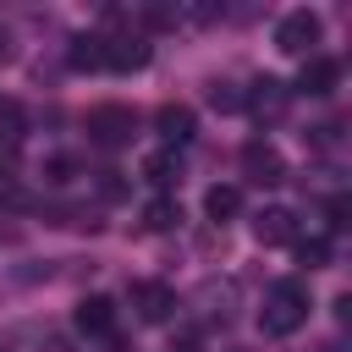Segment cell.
<instances>
[{
	"label": "cell",
	"mask_w": 352,
	"mask_h": 352,
	"mask_svg": "<svg viewBox=\"0 0 352 352\" xmlns=\"http://www.w3.org/2000/svg\"><path fill=\"white\" fill-rule=\"evenodd\" d=\"M176 220H182V204H176V198H154V204L143 209V226H148V231H170Z\"/></svg>",
	"instance_id": "cell-15"
},
{
	"label": "cell",
	"mask_w": 352,
	"mask_h": 352,
	"mask_svg": "<svg viewBox=\"0 0 352 352\" xmlns=\"http://www.w3.org/2000/svg\"><path fill=\"white\" fill-rule=\"evenodd\" d=\"M99 44H104V66H110V72H143V66H148V55H154V50H148V38H143V33H132V28H126V33H110V38L99 33Z\"/></svg>",
	"instance_id": "cell-4"
},
{
	"label": "cell",
	"mask_w": 352,
	"mask_h": 352,
	"mask_svg": "<svg viewBox=\"0 0 352 352\" xmlns=\"http://www.w3.org/2000/svg\"><path fill=\"white\" fill-rule=\"evenodd\" d=\"M302 319H308V292H302V280H275V286L264 292L258 330H264V336H292V330H302Z\"/></svg>",
	"instance_id": "cell-1"
},
{
	"label": "cell",
	"mask_w": 352,
	"mask_h": 352,
	"mask_svg": "<svg viewBox=\"0 0 352 352\" xmlns=\"http://www.w3.org/2000/svg\"><path fill=\"white\" fill-rule=\"evenodd\" d=\"M314 44H319V16H314V11H286V16L275 22V50H280V55L308 60Z\"/></svg>",
	"instance_id": "cell-3"
},
{
	"label": "cell",
	"mask_w": 352,
	"mask_h": 352,
	"mask_svg": "<svg viewBox=\"0 0 352 352\" xmlns=\"http://www.w3.org/2000/svg\"><path fill=\"white\" fill-rule=\"evenodd\" d=\"M132 308H138V319H143V324H160V319H170L176 292H170V286H160V280H138V286H132Z\"/></svg>",
	"instance_id": "cell-8"
},
{
	"label": "cell",
	"mask_w": 352,
	"mask_h": 352,
	"mask_svg": "<svg viewBox=\"0 0 352 352\" xmlns=\"http://www.w3.org/2000/svg\"><path fill=\"white\" fill-rule=\"evenodd\" d=\"M297 258H302V270H324V258H330V242H324V236H314V242H297Z\"/></svg>",
	"instance_id": "cell-17"
},
{
	"label": "cell",
	"mask_w": 352,
	"mask_h": 352,
	"mask_svg": "<svg viewBox=\"0 0 352 352\" xmlns=\"http://www.w3.org/2000/svg\"><path fill=\"white\" fill-rule=\"evenodd\" d=\"M330 226H346V198H330Z\"/></svg>",
	"instance_id": "cell-20"
},
{
	"label": "cell",
	"mask_w": 352,
	"mask_h": 352,
	"mask_svg": "<svg viewBox=\"0 0 352 352\" xmlns=\"http://www.w3.org/2000/svg\"><path fill=\"white\" fill-rule=\"evenodd\" d=\"M170 352H198V330H182V336L170 341Z\"/></svg>",
	"instance_id": "cell-18"
},
{
	"label": "cell",
	"mask_w": 352,
	"mask_h": 352,
	"mask_svg": "<svg viewBox=\"0 0 352 352\" xmlns=\"http://www.w3.org/2000/svg\"><path fill=\"white\" fill-rule=\"evenodd\" d=\"M336 82H341V60H330V55H308V60H302V77H297V94L324 99V94H336Z\"/></svg>",
	"instance_id": "cell-9"
},
{
	"label": "cell",
	"mask_w": 352,
	"mask_h": 352,
	"mask_svg": "<svg viewBox=\"0 0 352 352\" xmlns=\"http://www.w3.org/2000/svg\"><path fill=\"white\" fill-rule=\"evenodd\" d=\"M242 170H248L258 187H275V182H286V160H280V148H275V143H264V138L242 143Z\"/></svg>",
	"instance_id": "cell-5"
},
{
	"label": "cell",
	"mask_w": 352,
	"mask_h": 352,
	"mask_svg": "<svg viewBox=\"0 0 352 352\" xmlns=\"http://www.w3.org/2000/svg\"><path fill=\"white\" fill-rule=\"evenodd\" d=\"M204 214H209V220H220V226H226V220H236V214H242V187L214 182V187L204 192Z\"/></svg>",
	"instance_id": "cell-12"
},
{
	"label": "cell",
	"mask_w": 352,
	"mask_h": 352,
	"mask_svg": "<svg viewBox=\"0 0 352 352\" xmlns=\"http://www.w3.org/2000/svg\"><path fill=\"white\" fill-rule=\"evenodd\" d=\"M132 132H138V116L126 104H94L88 110V138L99 148H121V143H132Z\"/></svg>",
	"instance_id": "cell-2"
},
{
	"label": "cell",
	"mask_w": 352,
	"mask_h": 352,
	"mask_svg": "<svg viewBox=\"0 0 352 352\" xmlns=\"http://www.w3.org/2000/svg\"><path fill=\"white\" fill-rule=\"evenodd\" d=\"M0 352H11V346H0Z\"/></svg>",
	"instance_id": "cell-21"
},
{
	"label": "cell",
	"mask_w": 352,
	"mask_h": 352,
	"mask_svg": "<svg viewBox=\"0 0 352 352\" xmlns=\"http://www.w3.org/2000/svg\"><path fill=\"white\" fill-rule=\"evenodd\" d=\"M209 104L231 116V110H242V88H236V82H214V88H209Z\"/></svg>",
	"instance_id": "cell-16"
},
{
	"label": "cell",
	"mask_w": 352,
	"mask_h": 352,
	"mask_svg": "<svg viewBox=\"0 0 352 352\" xmlns=\"http://www.w3.org/2000/svg\"><path fill=\"white\" fill-rule=\"evenodd\" d=\"M286 104H292V88H286L280 77H258V82L242 94V110H253L258 121H275V116H286Z\"/></svg>",
	"instance_id": "cell-6"
},
{
	"label": "cell",
	"mask_w": 352,
	"mask_h": 352,
	"mask_svg": "<svg viewBox=\"0 0 352 352\" xmlns=\"http://www.w3.org/2000/svg\"><path fill=\"white\" fill-rule=\"evenodd\" d=\"M77 330H82V336H110V330H116V302L99 297V292L82 297V302H77Z\"/></svg>",
	"instance_id": "cell-11"
},
{
	"label": "cell",
	"mask_w": 352,
	"mask_h": 352,
	"mask_svg": "<svg viewBox=\"0 0 352 352\" xmlns=\"http://www.w3.org/2000/svg\"><path fill=\"white\" fill-rule=\"evenodd\" d=\"M0 204H16V176L0 170Z\"/></svg>",
	"instance_id": "cell-19"
},
{
	"label": "cell",
	"mask_w": 352,
	"mask_h": 352,
	"mask_svg": "<svg viewBox=\"0 0 352 352\" xmlns=\"http://www.w3.org/2000/svg\"><path fill=\"white\" fill-rule=\"evenodd\" d=\"M253 236H258L264 248H286V242H297V214H292V209H264V214L253 220Z\"/></svg>",
	"instance_id": "cell-10"
},
{
	"label": "cell",
	"mask_w": 352,
	"mask_h": 352,
	"mask_svg": "<svg viewBox=\"0 0 352 352\" xmlns=\"http://www.w3.org/2000/svg\"><path fill=\"white\" fill-rule=\"evenodd\" d=\"M66 60H72V72H94V66H104V44H99V33H77L72 50H66Z\"/></svg>",
	"instance_id": "cell-14"
},
{
	"label": "cell",
	"mask_w": 352,
	"mask_h": 352,
	"mask_svg": "<svg viewBox=\"0 0 352 352\" xmlns=\"http://www.w3.org/2000/svg\"><path fill=\"white\" fill-rule=\"evenodd\" d=\"M154 126H160L165 148H182V143H192L198 116H192V104H160V110H154Z\"/></svg>",
	"instance_id": "cell-7"
},
{
	"label": "cell",
	"mask_w": 352,
	"mask_h": 352,
	"mask_svg": "<svg viewBox=\"0 0 352 352\" xmlns=\"http://www.w3.org/2000/svg\"><path fill=\"white\" fill-rule=\"evenodd\" d=\"M143 176H148L154 187H176V182H182V154H176V148L148 154V160H143Z\"/></svg>",
	"instance_id": "cell-13"
}]
</instances>
